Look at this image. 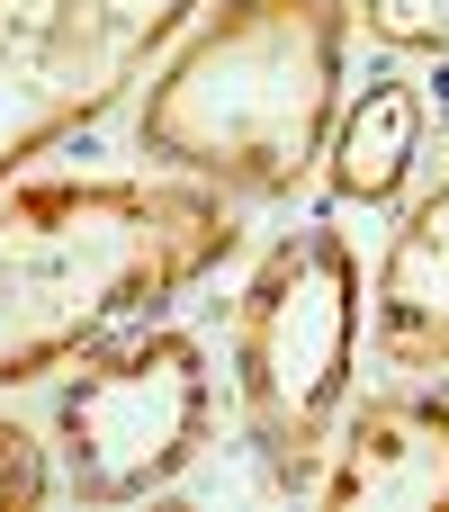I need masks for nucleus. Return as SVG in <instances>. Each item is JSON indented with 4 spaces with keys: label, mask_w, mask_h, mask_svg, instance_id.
<instances>
[{
    "label": "nucleus",
    "mask_w": 449,
    "mask_h": 512,
    "mask_svg": "<svg viewBox=\"0 0 449 512\" xmlns=\"http://www.w3.org/2000/svg\"><path fill=\"white\" fill-rule=\"evenodd\" d=\"M351 18H360L378 45H396V54L449 63V0H351Z\"/></svg>",
    "instance_id": "nucleus-10"
},
{
    "label": "nucleus",
    "mask_w": 449,
    "mask_h": 512,
    "mask_svg": "<svg viewBox=\"0 0 449 512\" xmlns=\"http://www.w3.org/2000/svg\"><path fill=\"white\" fill-rule=\"evenodd\" d=\"M207 414H216V378L189 333L144 324L126 342H99L54 396L63 486L81 504H144L171 477H189V459L207 450Z\"/></svg>",
    "instance_id": "nucleus-4"
},
{
    "label": "nucleus",
    "mask_w": 449,
    "mask_h": 512,
    "mask_svg": "<svg viewBox=\"0 0 449 512\" xmlns=\"http://www.w3.org/2000/svg\"><path fill=\"white\" fill-rule=\"evenodd\" d=\"M360 324H369L360 252L333 225L279 234L234 297V396L279 495H315L324 477V450L351 414Z\"/></svg>",
    "instance_id": "nucleus-3"
},
{
    "label": "nucleus",
    "mask_w": 449,
    "mask_h": 512,
    "mask_svg": "<svg viewBox=\"0 0 449 512\" xmlns=\"http://www.w3.org/2000/svg\"><path fill=\"white\" fill-rule=\"evenodd\" d=\"M315 504L333 512H449V387L360 396L324 450Z\"/></svg>",
    "instance_id": "nucleus-5"
},
{
    "label": "nucleus",
    "mask_w": 449,
    "mask_h": 512,
    "mask_svg": "<svg viewBox=\"0 0 449 512\" xmlns=\"http://www.w3.org/2000/svg\"><path fill=\"white\" fill-rule=\"evenodd\" d=\"M351 0H225L153 72L135 144L225 198H288L333 144Z\"/></svg>",
    "instance_id": "nucleus-2"
},
{
    "label": "nucleus",
    "mask_w": 449,
    "mask_h": 512,
    "mask_svg": "<svg viewBox=\"0 0 449 512\" xmlns=\"http://www.w3.org/2000/svg\"><path fill=\"white\" fill-rule=\"evenodd\" d=\"M378 351L414 378H449V180L405 207L378 261Z\"/></svg>",
    "instance_id": "nucleus-7"
},
{
    "label": "nucleus",
    "mask_w": 449,
    "mask_h": 512,
    "mask_svg": "<svg viewBox=\"0 0 449 512\" xmlns=\"http://www.w3.org/2000/svg\"><path fill=\"white\" fill-rule=\"evenodd\" d=\"M207 180H27L0 198V387L72 369L234 252Z\"/></svg>",
    "instance_id": "nucleus-1"
},
{
    "label": "nucleus",
    "mask_w": 449,
    "mask_h": 512,
    "mask_svg": "<svg viewBox=\"0 0 449 512\" xmlns=\"http://www.w3.org/2000/svg\"><path fill=\"white\" fill-rule=\"evenodd\" d=\"M180 18H189V0H0V27L90 117L144 81V63L180 36Z\"/></svg>",
    "instance_id": "nucleus-6"
},
{
    "label": "nucleus",
    "mask_w": 449,
    "mask_h": 512,
    "mask_svg": "<svg viewBox=\"0 0 449 512\" xmlns=\"http://www.w3.org/2000/svg\"><path fill=\"white\" fill-rule=\"evenodd\" d=\"M36 495H45V441L0 414V512H27Z\"/></svg>",
    "instance_id": "nucleus-11"
},
{
    "label": "nucleus",
    "mask_w": 449,
    "mask_h": 512,
    "mask_svg": "<svg viewBox=\"0 0 449 512\" xmlns=\"http://www.w3.org/2000/svg\"><path fill=\"white\" fill-rule=\"evenodd\" d=\"M72 126H90V108H81L72 90H54V81H45V63L0 27V180H9L27 153L63 144Z\"/></svg>",
    "instance_id": "nucleus-9"
},
{
    "label": "nucleus",
    "mask_w": 449,
    "mask_h": 512,
    "mask_svg": "<svg viewBox=\"0 0 449 512\" xmlns=\"http://www.w3.org/2000/svg\"><path fill=\"white\" fill-rule=\"evenodd\" d=\"M414 153H423V90H414V81H369V90L342 108L333 144H324L333 198H351V207H387V198L405 189Z\"/></svg>",
    "instance_id": "nucleus-8"
}]
</instances>
